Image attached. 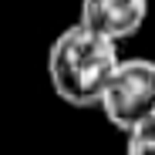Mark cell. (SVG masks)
<instances>
[{
	"mask_svg": "<svg viewBox=\"0 0 155 155\" xmlns=\"http://www.w3.org/2000/svg\"><path fill=\"white\" fill-rule=\"evenodd\" d=\"M148 20V0H81L78 24L84 31L121 44L135 37Z\"/></svg>",
	"mask_w": 155,
	"mask_h": 155,
	"instance_id": "3957f363",
	"label": "cell"
},
{
	"mask_svg": "<svg viewBox=\"0 0 155 155\" xmlns=\"http://www.w3.org/2000/svg\"><path fill=\"white\" fill-rule=\"evenodd\" d=\"M125 58L118 44L84 31L81 24L61 31L47 51V78L54 94L71 108H101L111 78Z\"/></svg>",
	"mask_w": 155,
	"mask_h": 155,
	"instance_id": "6da1fadb",
	"label": "cell"
},
{
	"mask_svg": "<svg viewBox=\"0 0 155 155\" xmlns=\"http://www.w3.org/2000/svg\"><path fill=\"white\" fill-rule=\"evenodd\" d=\"M101 111L125 135L155 118V61L125 58L101 98Z\"/></svg>",
	"mask_w": 155,
	"mask_h": 155,
	"instance_id": "7a4b0ae2",
	"label": "cell"
},
{
	"mask_svg": "<svg viewBox=\"0 0 155 155\" xmlns=\"http://www.w3.org/2000/svg\"><path fill=\"white\" fill-rule=\"evenodd\" d=\"M125 155H155V118L138 125L132 135H125Z\"/></svg>",
	"mask_w": 155,
	"mask_h": 155,
	"instance_id": "277c9868",
	"label": "cell"
}]
</instances>
